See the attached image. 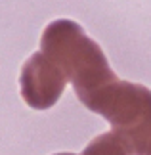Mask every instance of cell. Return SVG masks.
<instances>
[{
  "instance_id": "1",
  "label": "cell",
  "mask_w": 151,
  "mask_h": 155,
  "mask_svg": "<svg viewBox=\"0 0 151 155\" xmlns=\"http://www.w3.org/2000/svg\"><path fill=\"white\" fill-rule=\"evenodd\" d=\"M40 52L61 69L84 105L105 86L119 81L100 44L71 19H56L44 29Z\"/></svg>"
},
{
  "instance_id": "2",
  "label": "cell",
  "mask_w": 151,
  "mask_h": 155,
  "mask_svg": "<svg viewBox=\"0 0 151 155\" xmlns=\"http://www.w3.org/2000/svg\"><path fill=\"white\" fill-rule=\"evenodd\" d=\"M128 142L134 155H151V90L143 84L115 81L86 104Z\"/></svg>"
},
{
  "instance_id": "3",
  "label": "cell",
  "mask_w": 151,
  "mask_h": 155,
  "mask_svg": "<svg viewBox=\"0 0 151 155\" xmlns=\"http://www.w3.org/2000/svg\"><path fill=\"white\" fill-rule=\"evenodd\" d=\"M67 84V77L42 52H34L23 63L19 86L25 104L33 109H50L57 104Z\"/></svg>"
},
{
  "instance_id": "4",
  "label": "cell",
  "mask_w": 151,
  "mask_h": 155,
  "mask_svg": "<svg viewBox=\"0 0 151 155\" xmlns=\"http://www.w3.org/2000/svg\"><path fill=\"white\" fill-rule=\"evenodd\" d=\"M82 155H134L132 147L124 138L115 134L113 130L105 134H100L84 147Z\"/></svg>"
},
{
  "instance_id": "5",
  "label": "cell",
  "mask_w": 151,
  "mask_h": 155,
  "mask_svg": "<svg viewBox=\"0 0 151 155\" xmlns=\"http://www.w3.org/2000/svg\"><path fill=\"white\" fill-rule=\"evenodd\" d=\"M56 155H75V153H56Z\"/></svg>"
}]
</instances>
